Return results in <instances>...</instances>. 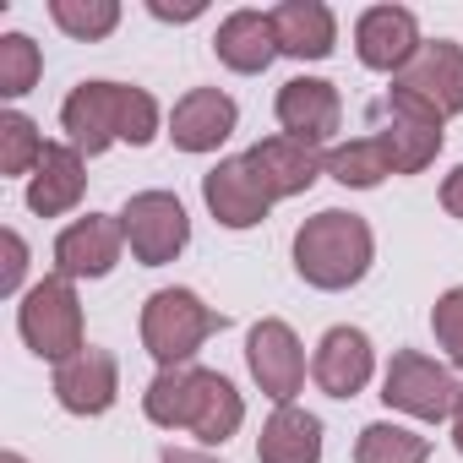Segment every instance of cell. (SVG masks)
I'll return each instance as SVG.
<instances>
[{
  "instance_id": "cell-3",
  "label": "cell",
  "mask_w": 463,
  "mask_h": 463,
  "mask_svg": "<svg viewBox=\"0 0 463 463\" xmlns=\"http://www.w3.org/2000/svg\"><path fill=\"white\" fill-rule=\"evenodd\" d=\"M17 333L50 365H66L71 354H82L88 338H82V300H77L71 279L50 273L44 284H33L23 295V306H17Z\"/></svg>"
},
{
  "instance_id": "cell-20",
  "label": "cell",
  "mask_w": 463,
  "mask_h": 463,
  "mask_svg": "<svg viewBox=\"0 0 463 463\" xmlns=\"http://www.w3.org/2000/svg\"><path fill=\"white\" fill-rule=\"evenodd\" d=\"M273 33H279V55L327 61L338 44V17L322 0H284V6H273Z\"/></svg>"
},
{
  "instance_id": "cell-25",
  "label": "cell",
  "mask_w": 463,
  "mask_h": 463,
  "mask_svg": "<svg viewBox=\"0 0 463 463\" xmlns=\"http://www.w3.org/2000/svg\"><path fill=\"white\" fill-rule=\"evenodd\" d=\"M425 458H430V441L414 436L409 425H392V420L365 425L354 441V463H425Z\"/></svg>"
},
{
  "instance_id": "cell-30",
  "label": "cell",
  "mask_w": 463,
  "mask_h": 463,
  "mask_svg": "<svg viewBox=\"0 0 463 463\" xmlns=\"http://www.w3.org/2000/svg\"><path fill=\"white\" fill-rule=\"evenodd\" d=\"M23 273H28V241L17 235V229H6V273H0V295H17Z\"/></svg>"
},
{
  "instance_id": "cell-11",
  "label": "cell",
  "mask_w": 463,
  "mask_h": 463,
  "mask_svg": "<svg viewBox=\"0 0 463 463\" xmlns=\"http://www.w3.org/2000/svg\"><path fill=\"white\" fill-rule=\"evenodd\" d=\"M202 202L223 229H257L268 218V207H273V196L262 191V180L251 175L246 158H218L202 175Z\"/></svg>"
},
{
  "instance_id": "cell-22",
  "label": "cell",
  "mask_w": 463,
  "mask_h": 463,
  "mask_svg": "<svg viewBox=\"0 0 463 463\" xmlns=\"http://www.w3.org/2000/svg\"><path fill=\"white\" fill-rule=\"evenodd\" d=\"M241 420H246V398L235 392V382L202 365L196 409H191V436H196L202 447H218V441H229V436L241 430Z\"/></svg>"
},
{
  "instance_id": "cell-21",
  "label": "cell",
  "mask_w": 463,
  "mask_h": 463,
  "mask_svg": "<svg viewBox=\"0 0 463 463\" xmlns=\"http://www.w3.org/2000/svg\"><path fill=\"white\" fill-rule=\"evenodd\" d=\"M257 458L262 463H322V420L306 414L300 403H279L257 436Z\"/></svg>"
},
{
  "instance_id": "cell-35",
  "label": "cell",
  "mask_w": 463,
  "mask_h": 463,
  "mask_svg": "<svg viewBox=\"0 0 463 463\" xmlns=\"http://www.w3.org/2000/svg\"><path fill=\"white\" fill-rule=\"evenodd\" d=\"M0 463H28V458L23 452H0Z\"/></svg>"
},
{
  "instance_id": "cell-16",
  "label": "cell",
  "mask_w": 463,
  "mask_h": 463,
  "mask_svg": "<svg viewBox=\"0 0 463 463\" xmlns=\"http://www.w3.org/2000/svg\"><path fill=\"white\" fill-rule=\"evenodd\" d=\"M371 371H376V349H371V338H365L360 327H327V333H322V344H317V354H311V376H317V387H322L327 398H354V392H365Z\"/></svg>"
},
{
  "instance_id": "cell-10",
  "label": "cell",
  "mask_w": 463,
  "mask_h": 463,
  "mask_svg": "<svg viewBox=\"0 0 463 463\" xmlns=\"http://www.w3.org/2000/svg\"><path fill=\"white\" fill-rule=\"evenodd\" d=\"M246 360H251L257 387H262L273 403H295V392H300V382H306V349H300V338H295L289 322L262 317V322L251 327V338H246Z\"/></svg>"
},
{
  "instance_id": "cell-8",
  "label": "cell",
  "mask_w": 463,
  "mask_h": 463,
  "mask_svg": "<svg viewBox=\"0 0 463 463\" xmlns=\"http://www.w3.org/2000/svg\"><path fill=\"white\" fill-rule=\"evenodd\" d=\"M392 88L420 99V104H430L441 120L463 115V44H452V39L420 44V55L392 77Z\"/></svg>"
},
{
  "instance_id": "cell-12",
  "label": "cell",
  "mask_w": 463,
  "mask_h": 463,
  "mask_svg": "<svg viewBox=\"0 0 463 463\" xmlns=\"http://www.w3.org/2000/svg\"><path fill=\"white\" fill-rule=\"evenodd\" d=\"M420 23H414V12L409 6H371V12H360V23H354V55H360V66H371V71H403L414 55H420Z\"/></svg>"
},
{
  "instance_id": "cell-18",
  "label": "cell",
  "mask_w": 463,
  "mask_h": 463,
  "mask_svg": "<svg viewBox=\"0 0 463 463\" xmlns=\"http://www.w3.org/2000/svg\"><path fill=\"white\" fill-rule=\"evenodd\" d=\"M213 55L241 71V77H257L279 61V33H273V12H229L213 33Z\"/></svg>"
},
{
  "instance_id": "cell-34",
  "label": "cell",
  "mask_w": 463,
  "mask_h": 463,
  "mask_svg": "<svg viewBox=\"0 0 463 463\" xmlns=\"http://www.w3.org/2000/svg\"><path fill=\"white\" fill-rule=\"evenodd\" d=\"M452 441H458V452H463V392H458V409H452Z\"/></svg>"
},
{
  "instance_id": "cell-14",
  "label": "cell",
  "mask_w": 463,
  "mask_h": 463,
  "mask_svg": "<svg viewBox=\"0 0 463 463\" xmlns=\"http://www.w3.org/2000/svg\"><path fill=\"white\" fill-rule=\"evenodd\" d=\"M273 109H279L284 137L311 142V147L333 142V131H338V120H344V99H338V88L322 82V77H289V82L279 88V104H273Z\"/></svg>"
},
{
  "instance_id": "cell-23",
  "label": "cell",
  "mask_w": 463,
  "mask_h": 463,
  "mask_svg": "<svg viewBox=\"0 0 463 463\" xmlns=\"http://www.w3.org/2000/svg\"><path fill=\"white\" fill-rule=\"evenodd\" d=\"M196 382H202V365H169L147 382L142 392V414L164 430H191V409H196Z\"/></svg>"
},
{
  "instance_id": "cell-5",
  "label": "cell",
  "mask_w": 463,
  "mask_h": 463,
  "mask_svg": "<svg viewBox=\"0 0 463 463\" xmlns=\"http://www.w3.org/2000/svg\"><path fill=\"white\" fill-rule=\"evenodd\" d=\"M120 229H126V246L142 268H164L185 251L191 241V218L180 207L175 191H137L120 207Z\"/></svg>"
},
{
  "instance_id": "cell-26",
  "label": "cell",
  "mask_w": 463,
  "mask_h": 463,
  "mask_svg": "<svg viewBox=\"0 0 463 463\" xmlns=\"http://www.w3.org/2000/svg\"><path fill=\"white\" fill-rule=\"evenodd\" d=\"M50 17L61 33L93 44V39H109L120 28V6L115 0H50Z\"/></svg>"
},
{
  "instance_id": "cell-2",
  "label": "cell",
  "mask_w": 463,
  "mask_h": 463,
  "mask_svg": "<svg viewBox=\"0 0 463 463\" xmlns=\"http://www.w3.org/2000/svg\"><path fill=\"white\" fill-rule=\"evenodd\" d=\"M371 257H376V241H371V223L360 213H344V207H322L317 218L300 223L295 235V273L311 284V289H354L365 273H371Z\"/></svg>"
},
{
  "instance_id": "cell-7",
  "label": "cell",
  "mask_w": 463,
  "mask_h": 463,
  "mask_svg": "<svg viewBox=\"0 0 463 463\" xmlns=\"http://www.w3.org/2000/svg\"><path fill=\"white\" fill-rule=\"evenodd\" d=\"M458 392H463V382H452V371L436 365V360L420 354V349L392 354V365H387V376H382V398H387L392 409L414 414V420H452Z\"/></svg>"
},
{
  "instance_id": "cell-24",
  "label": "cell",
  "mask_w": 463,
  "mask_h": 463,
  "mask_svg": "<svg viewBox=\"0 0 463 463\" xmlns=\"http://www.w3.org/2000/svg\"><path fill=\"white\" fill-rule=\"evenodd\" d=\"M327 175H333L338 185L371 191V185H382V180L392 175V158H387V147H382L376 137H354V142H338V147L327 153Z\"/></svg>"
},
{
  "instance_id": "cell-33",
  "label": "cell",
  "mask_w": 463,
  "mask_h": 463,
  "mask_svg": "<svg viewBox=\"0 0 463 463\" xmlns=\"http://www.w3.org/2000/svg\"><path fill=\"white\" fill-rule=\"evenodd\" d=\"M164 463H218L213 452H191V447H164Z\"/></svg>"
},
{
  "instance_id": "cell-31",
  "label": "cell",
  "mask_w": 463,
  "mask_h": 463,
  "mask_svg": "<svg viewBox=\"0 0 463 463\" xmlns=\"http://www.w3.org/2000/svg\"><path fill=\"white\" fill-rule=\"evenodd\" d=\"M147 12H153L158 23H191V17H202L207 6H202V0H185V6H169V0H147Z\"/></svg>"
},
{
  "instance_id": "cell-6",
  "label": "cell",
  "mask_w": 463,
  "mask_h": 463,
  "mask_svg": "<svg viewBox=\"0 0 463 463\" xmlns=\"http://www.w3.org/2000/svg\"><path fill=\"white\" fill-rule=\"evenodd\" d=\"M376 115H382L376 142L387 147L392 175H420V169L436 164V153H441V126H447V120H441L430 104H420V99H409V93L392 88V93L376 104Z\"/></svg>"
},
{
  "instance_id": "cell-32",
  "label": "cell",
  "mask_w": 463,
  "mask_h": 463,
  "mask_svg": "<svg viewBox=\"0 0 463 463\" xmlns=\"http://www.w3.org/2000/svg\"><path fill=\"white\" fill-rule=\"evenodd\" d=\"M441 207H447L452 218H463V164H458V169L441 180Z\"/></svg>"
},
{
  "instance_id": "cell-13",
  "label": "cell",
  "mask_w": 463,
  "mask_h": 463,
  "mask_svg": "<svg viewBox=\"0 0 463 463\" xmlns=\"http://www.w3.org/2000/svg\"><path fill=\"white\" fill-rule=\"evenodd\" d=\"M241 126V109L218 88H191L175 109H169V142L180 153H218Z\"/></svg>"
},
{
  "instance_id": "cell-1",
  "label": "cell",
  "mask_w": 463,
  "mask_h": 463,
  "mask_svg": "<svg viewBox=\"0 0 463 463\" xmlns=\"http://www.w3.org/2000/svg\"><path fill=\"white\" fill-rule=\"evenodd\" d=\"M61 126H66L71 147L88 158L115 142L147 147L158 137V99L147 88H126V82H82L61 104Z\"/></svg>"
},
{
  "instance_id": "cell-17",
  "label": "cell",
  "mask_w": 463,
  "mask_h": 463,
  "mask_svg": "<svg viewBox=\"0 0 463 463\" xmlns=\"http://www.w3.org/2000/svg\"><path fill=\"white\" fill-rule=\"evenodd\" d=\"M55 398L66 414H104L120 398V360L109 349H82L55 365Z\"/></svg>"
},
{
  "instance_id": "cell-28",
  "label": "cell",
  "mask_w": 463,
  "mask_h": 463,
  "mask_svg": "<svg viewBox=\"0 0 463 463\" xmlns=\"http://www.w3.org/2000/svg\"><path fill=\"white\" fill-rule=\"evenodd\" d=\"M39 71H44V55H39V44L28 33H6V39H0V99L33 93Z\"/></svg>"
},
{
  "instance_id": "cell-29",
  "label": "cell",
  "mask_w": 463,
  "mask_h": 463,
  "mask_svg": "<svg viewBox=\"0 0 463 463\" xmlns=\"http://www.w3.org/2000/svg\"><path fill=\"white\" fill-rule=\"evenodd\" d=\"M430 333H436V344L447 349V360L463 371V284L447 289V295L436 300V311H430Z\"/></svg>"
},
{
  "instance_id": "cell-4",
  "label": "cell",
  "mask_w": 463,
  "mask_h": 463,
  "mask_svg": "<svg viewBox=\"0 0 463 463\" xmlns=\"http://www.w3.org/2000/svg\"><path fill=\"white\" fill-rule=\"evenodd\" d=\"M223 317L213 306H202L191 289H158L142 306V349L169 371V365H191V354L207 344V333H218Z\"/></svg>"
},
{
  "instance_id": "cell-19",
  "label": "cell",
  "mask_w": 463,
  "mask_h": 463,
  "mask_svg": "<svg viewBox=\"0 0 463 463\" xmlns=\"http://www.w3.org/2000/svg\"><path fill=\"white\" fill-rule=\"evenodd\" d=\"M82 191H88L82 153L71 142H50L44 158H39V169L28 175V207L39 218H61V213H71L82 202Z\"/></svg>"
},
{
  "instance_id": "cell-27",
  "label": "cell",
  "mask_w": 463,
  "mask_h": 463,
  "mask_svg": "<svg viewBox=\"0 0 463 463\" xmlns=\"http://www.w3.org/2000/svg\"><path fill=\"white\" fill-rule=\"evenodd\" d=\"M44 147L50 142L39 137V126L28 115H17V109L0 115V175H33L39 158H44Z\"/></svg>"
},
{
  "instance_id": "cell-15",
  "label": "cell",
  "mask_w": 463,
  "mask_h": 463,
  "mask_svg": "<svg viewBox=\"0 0 463 463\" xmlns=\"http://www.w3.org/2000/svg\"><path fill=\"white\" fill-rule=\"evenodd\" d=\"M246 164H251V175L262 180V191H268L273 202L300 196V191L317 185V175H327V153L311 147V142H295V137H268V142H257V147L246 153Z\"/></svg>"
},
{
  "instance_id": "cell-9",
  "label": "cell",
  "mask_w": 463,
  "mask_h": 463,
  "mask_svg": "<svg viewBox=\"0 0 463 463\" xmlns=\"http://www.w3.org/2000/svg\"><path fill=\"white\" fill-rule=\"evenodd\" d=\"M120 251H126L120 213L115 218L109 213H88V218H77V223L61 229V241H55V273L71 279V284L77 279H104V273H115Z\"/></svg>"
}]
</instances>
